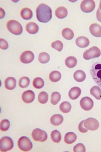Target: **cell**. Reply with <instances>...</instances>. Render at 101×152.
I'll return each instance as SVG.
<instances>
[{
  "instance_id": "cell-38",
  "label": "cell",
  "mask_w": 101,
  "mask_h": 152,
  "mask_svg": "<svg viewBox=\"0 0 101 152\" xmlns=\"http://www.w3.org/2000/svg\"><path fill=\"white\" fill-rule=\"evenodd\" d=\"M9 48L8 42L6 41L5 39L3 38L0 39V48L2 50H6Z\"/></svg>"
},
{
  "instance_id": "cell-34",
  "label": "cell",
  "mask_w": 101,
  "mask_h": 152,
  "mask_svg": "<svg viewBox=\"0 0 101 152\" xmlns=\"http://www.w3.org/2000/svg\"><path fill=\"white\" fill-rule=\"evenodd\" d=\"M10 126L9 121L7 120H3L1 121L0 124V129L1 131H6L9 130Z\"/></svg>"
},
{
  "instance_id": "cell-9",
  "label": "cell",
  "mask_w": 101,
  "mask_h": 152,
  "mask_svg": "<svg viewBox=\"0 0 101 152\" xmlns=\"http://www.w3.org/2000/svg\"><path fill=\"white\" fill-rule=\"evenodd\" d=\"M84 126L88 130L94 131L97 130L100 127L99 122L94 118H88L85 120Z\"/></svg>"
},
{
  "instance_id": "cell-1",
  "label": "cell",
  "mask_w": 101,
  "mask_h": 152,
  "mask_svg": "<svg viewBox=\"0 0 101 152\" xmlns=\"http://www.w3.org/2000/svg\"><path fill=\"white\" fill-rule=\"evenodd\" d=\"M36 16L39 22L46 23L49 22L52 18V9L46 4H41L38 6L37 7Z\"/></svg>"
},
{
  "instance_id": "cell-22",
  "label": "cell",
  "mask_w": 101,
  "mask_h": 152,
  "mask_svg": "<svg viewBox=\"0 0 101 152\" xmlns=\"http://www.w3.org/2000/svg\"><path fill=\"white\" fill-rule=\"evenodd\" d=\"M20 15H21V18L23 19L28 20L32 19L33 17V12L32 10H31L30 9L25 7L21 10Z\"/></svg>"
},
{
  "instance_id": "cell-13",
  "label": "cell",
  "mask_w": 101,
  "mask_h": 152,
  "mask_svg": "<svg viewBox=\"0 0 101 152\" xmlns=\"http://www.w3.org/2000/svg\"><path fill=\"white\" fill-rule=\"evenodd\" d=\"M91 34L96 37H101V26L97 23L91 24L89 27Z\"/></svg>"
},
{
  "instance_id": "cell-8",
  "label": "cell",
  "mask_w": 101,
  "mask_h": 152,
  "mask_svg": "<svg viewBox=\"0 0 101 152\" xmlns=\"http://www.w3.org/2000/svg\"><path fill=\"white\" fill-rule=\"evenodd\" d=\"M96 7V4L93 0L83 1L80 4L81 11L85 13H90L93 11Z\"/></svg>"
},
{
  "instance_id": "cell-35",
  "label": "cell",
  "mask_w": 101,
  "mask_h": 152,
  "mask_svg": "<svg viewBox=\"0 0 101 152\" xmlns=\"http://www.w3.org/2000/svg\"><path fill=\"white\" fill-rule=\"evenodd\" d=\"M51 46L53 49H55V50H57L59 52H60L63 49L64 45H63V44L61 41H54L52 43Z\"/></svg>"
},
{
  "instance_id": "cell-20",
  "label": "cell",
  "mask_w": 101,
  "mask_h": 152,
  "mask_svg": "<svg viewBox=\"0 0 101 152\" xmlns=\"http://www.w3.org/2000/svg\"><path fill=\"white\" fill-rule=\"evenodd\" d=\"M77 139V136L73 132H69L66 134L64 137V141L68 144H71L74 143Z\"/></svg>"
},
{
  "instance_id": "cell-6",
  "label": "cell",
  "mask_w": 101,
  "mask_h": 152,
  "mask_svg": "<svg viewBox=\"0 0 101 152\" xmlns=\"http://www.w3.org/2000/svg\"><path fill=\"white\" fill-rule=\"evenodd\" d=\"M14 147V142L11 138L8 136H4L0 140L1 152H7L11 150Z\"/></svg>"
},
{
  "instance_id": "cell-7",
  "label": "cell",
  "mask_w": 101,
  "mask_h": 152,
  "mask_svg": "<svg viewBox=\"0 0 101 152\" xmlns=\"http://www.w3.org/2000/svg\"><path fill=\"white\" fill-rule=\"evenodd\" d=\"M32 136L33 139L36 141L44 142L47 139V134L46 131L40 129H36L32 131Z\"/></svg>"
},
{
  "instance_id": "cell-25",
  "label": "cell",
  "mask_w": 101,
  "mask_h": 152,
  "mask_svg": "<svg viewBox=\"0 0 101 152\" xmlns=\"http://www.w3.org/2000/svg\"><path fill=\"white\" fill-rule=\"evenodd\" d=\"M91 94L97 100L101 99V88L98 86H94L91 89Z\"/></svg>"
},
{
  "instance_id": "cell-10",
  "label": "cell",
  "mask_w": 101,
  "mask_h": 152,
  "mask_svg": "<svg viewBox=\"0 0 101 152\" xmlns=\"http://www.w3.org/2000/svg\"><path fill=\"white\" fill-rule=\"evenodd\" d=\"M80 105L81 108L83 110L86 111H89L93 107V100L89 97H84L80 100Z\"/></svg>"
},
{
  "instance_id": "cell-3",
  "label": "cell",
  "mask_w": 101,
  "mask_h": 152,
  "mask_svg": "<svg viewBox=\"0 0 101 152\" xmlns=\"http://www.w3.org/2000/svg\"><path fill=\"white\" fill-rule=\"evenodd\" d=\"M6 27L9 31L14 35H20L23 32V27L20 23L15 20H10L8 21Z\"/></svg>"
},
{
  "instance_id": "cell-32",
  "label": "cell",
  "mask_w": 101,
  "mask_h": 152,
  "mask_svg": "<svg viewBox=\"0 0 101 152\" xmlns=\"http://www.w3.org/2000/svg\"><path fill=\"white\" fill-rule=\"evenodd\" d=\"M61 99V94L59 92H53L51 94V103L55 105L59 103Z\"/></svg>"
},
{
  "instance_id": "cell-15",
  "label": "cell",
  "mask_w": 101,
  "mask_h": 152,
  "mask_svg": "<svg viewBox=\"0 0 101 152\" xmlns=\"http://www.w3.org/2000/svg\"><path fill=\"white\" fill-rule=\"evenodd\" d=\"M16 80L14 77H9L7 78L5 81V86L7 90H14L16 87Z\"/></svg>"
},
{
  "instance_id": "cell-19",
  "label": "cell",
  "mask_w": 101,
  "mask_h": 152,
  "mask_svg": "<svg viewBox=\"0 0 101 152\" xmlns=\"http://www.w3.org/2000/svg\"><path fill=\"white\" fill-rule=\"evenodd\" d=\"M68 14V10L64 6L59 7L55 11V15L59 19H64L67 16Z\"/></svg>"
},
{
  "instance_id": "cell-37",
  "label": "cell",
  "mask_w": 101,
  "mask_h": 152,
  "mask_svg": "<svg viewBox=\"0 0 101 152\" xmlns=\"http://www.w3.org/2000/svg\"><path fill=\"white\" fill-rule=\"evenodd\" d=\"M84 122H85V120H83V121H81L80 124H79V126H78L79 130L81 133H86V132H87V131L88 130V129H86L85 128V126H84Z\"/></svg>"
},
{
  "instance_id": "cell-11",
  "label": "cell",
  "mask_w": 101,
  "mask_h": 152,
  "mask_svg": "<svg viewBox=\"0 0 101 152\" xmlns=\"http://www.w3.org/2000/svg\"><path fill=\"white\" fill-rule=\"evenodd\" d=\"M34 59V55L31 51L23 52L20 57V60L22 63L29 64L32 63Z\"/></svg>"
},
{
  "instance_id": "cell-5",
  "label": "cell",
  "mask_w": 101,
  "mask_h": 152,
  "mask_svg": "<svg viewBox=\"0 0 101 152\" xmlns=\"http://www.w3.org/2000/svg\"><path fill=\"white\" fill-rule=\"evenodd\" d=\"M19 148L24 152H28L33 148V144L31 140L26 136H22L17 141Z\"/></svg>"
},
{
  "instance_id": "cell-14",
  "label": "cell",
  "mask_w": 101,
  "mask_h": 152,
  "mask_svg": "<svg viewBox=\"0 0 101 152\" xmlns=\"http://www.w3.org/2000/svg\"><path fill=\"white\" fill-rule=\"evenodd\" d=\"M76 45L80 48H85L89 45V40L84 36H80L76 39Z\"/></svg>"
},
{
  "instance_id": "cell-23",
  "label": "cell",
  "mask_w": 101,
  "mask_h": 152,
  "mask_svg": "<svg viewBox=\"0 0 101 152\" xmlns=\"http://www.w3.org/2000/svg\"><path fill=\"white\" fill-rule=\"evenodd\" d=\"M62 37L67 40H71L74 38V33L73 31L69 28H66L62 31Z\"/></svg>"
},
{
  "instance_id": "cell-18",
  "label": "cell",
  "mask_w": 101,
  "mask_h": 152,
  "mask_svg": "<svg viewBox=\"0 0 101 152\" xmlns=\"http://www.w3.org/2000/svg\"><path fill=\"white\" fill-rule=\"evenodd\" d=\"M64 121V117L61 114H54L50 119V122L53 126H59L61 125Z\"/></svg>"
},
{
  "instance_id": "cell-17",
  "label": "cell",
  "mask_w": 101,
  "mask_h": 152,
  "mask_svg": "<svg viewBox=\"0 0 101 152\" xmlns=\"http://www.w3.org/2000/svg\"><path fill=\"white\" fill-rule=\"evenodd\" d=\"M81 93V90L79 87H73L70 90L69 96L71 100H76L80 96Z\"/></svg>"
},
{
  "instance_id": "cell-33",
  "label": "cell",
  "mask_w": 101,
  "mask_h": 152,
  "mask_svg": "<svg viewBox=\"0 0 101 152\" xmlns=\"http://www.w3.org/2000/svg\"><path fill=\"white\" fill-rule=\"evenodd\" d=\"M29 83H30V79L28 77H23L19 81V85L22 88L28 87V86L29 85Z\"/></svg>"
},
{
  "instance_id": "cell-28",
  "label": "cell",
  "mask_w": 101,
  "mask_h": 152,
  "mask_svg": "<svg viewBox=\"0 0 101 152\" xmlns=\"http://www.w3.org/2000/svg\"><path fill=\"white\" fill-rule=\"evenodd\" d=\"M44 81L41 77L35 78L33 81V86L37 89L42 88L44 86Z\"/></svg>"
},
{
  "instance_id": "cell-4",
  "label": "cell",
  "mask_w": 101,
  "mask_h": 152,
  "mask_svg": "<svg viewBox=\"0 0 101 152\" xmlns=\"http://www.w3.org/2000/svg\"><path fill=\"white\" fill-rule=\"evenodd\" d=\"M101 55L100 49L97 46H93L85 51L83 54V58L85 60H91L92 59L99 58Z\"/></svg>"
},
{
  "instance_id": "cell-26",
  "label": "cell",
  "mask_w": 101,
  "mask_h": 152,
  "mask_svg": "<svg viewBox=\"0 0 101 152\" xmlns=\"http://www.w3.org/2000/svg\"><path fill=\"white\" fill-rule=\"evenodd\" d=\"M61 78V74L59 71H54L50 73L49 75V79L52 82L59 81Z\"/></svg>"
},
{
  "instance_id": "cell-39",
  "label": "cell",
  "mask_w": 101,
  "mask_h": 152,
  "mask_svg": "<svg viewBox=\"0 0 101 152\" xmlns=\"http://www.w3.org/2000/svg\"><path fill=\"white\" fill-rule=\"evenodd\" d=\"M96 17L97 20L100 22L101 23V10L99 9H98L97 11V14H96Z\"/></svg>"
},
{
  "instance_id": "cell-24",
  "label": "cell",
  "mask_w": 101,
  "mask_h": 152,
  "mask_svg": "<svg viewBox=\"0 0 101 152\" xmlns=\"http://www.w3.org/2000/svg\"><path fill=\"white\" fill-rule=\"evenodd\" d=\"M77 59L74 56H69L65 61V65L69 68H73L77 64Z\"/></svg>"
},
{
  "instance_id": "cell-30",
  "label": "cell",
  "mask_w": 101,
  "mask_h": 152,
  "mask_svg": "<svg viewBox=\"0 0 101 152\" xmlns=\"http://www.w3.org/2000/svg\"><path fill=\"white\" fill-rule=\"evenodd\" d=\"M50 60V56L48 54L45 52H43L39 54L38 60L42 64H46Z\"/></svg>"
},
{
  "instance_id": "cell-31",
  "label": "cell",
  "mask_w": 101,
  "mask_h": 152,
  "mask_svg": "<svg viewBox=\"0 0 101 152\" xmlns=\"http://www.w3.org/2000/svg\"><path fill=\"white\" fill-rule=\"evenodd\" d=\"M48 95L47 93L45 91H42L40 92L38 96V100L41 104L47 103L48 102Z\"/></svg>"
},
{
  "instance_id": "cell-21",
  "label": "cell",
  "mask_w": 101,
  "mask_h": 152,
  "mask_svg": "<svg viewBox=\"0 0 101 152\" xmlns=\"http://www.w3.org/2000/svg\"><path fill=\"white\" fill-rule=\"evenodd\" d=\"M74 78L76 82H82L84 81L86 78V74L85 72L82 70H78L75 72L74 73Z\"/></svg>"
},
{
  "instance_id": "cell-27",
  "label": "cell",
  "mask_w": 101,
  "mask_h": 152,
  "mask_svg": "<svg viewBox=\"0 0 101 152\" xmlns=\"http://www.w3.org/2000/svg\"><path fill=\"white\" fill-rule=\"evenodd\" d=\"M71 109V105L68 102H64L60 105V110L64 113H69Z\"/></svg>"
},
{
  "instance_id": "cell-36",
  "label": "cell",
  "mask_w": 101,
  "mask_h": 152,
  "mask_svg": "<svg viewBox=\"0 0 101 152\" xmlns=\"http://www.w3.org/2000/svg\"><path fill=\"white\" fill-rule=\"evenodd\" d=\"M73 151L74 152H85L86 151V149L85 146L83 144L79 143L74 146Z\"/></svg>"
},
{
  "instance_id": "cell-2",
  "label": "cell",
  "mask_w": 101,
  "mask_h": 152,
  "mask_svg": "<svg viewBox=\"0 0 101 152\" xmlns=\"http://www.w3.org/2000/svg\"><path fill=\"white\" fill-rule=\"evenodd\" d=\"M90 73L93 80L101 88V63H94L91 66Z\"/></svg>"
},
{
  "instance_id": "cell-29",
  "label": "cell",
  "mask_w": 101,
  "mask_h": 152,
  "mask_svg": "<svg viewBox=\"0 0 101 152\" xmlns=\"http://www.w3.org/2000/svg\"><path fill=\"white\" fill-rule=\"evenodd\" d=\"M51 138L55 143H59L61 140V135L58 130H53L51 134Z\"/></svg>"
},
{
  "instance_id": "cell-40",
  "label": "cell",
  "mask_w": 101,
  "mask_h": 152,
  "mask_svg": "<svg viewBox=\"0 0 101 152\" xmlns=\"http://www.w3.org/2000/svg\"><path fill=\"white\" fill-rule=\"evenodd\" d=\"M100 9L101 10V1H100Z\"/></svg>"
},
{
  "instance_id": "cell-12",
  "label": "cell",
  "mask_w": 101,
  "mask_h": 152,
  "mask_svg": "<svg viewBox=\"0 0 101 152\" xmlns=\"http://www.w3.org/2000/svg\"><path fill=\"white\" fill-rule=\"evenodd\" d=\"M21 98L25 103H31L34 100L35 94L32 90H27L23 93Z\"/></svg>"
},
{
  "instance_id": "cell-16",
  "label": "cell",
  "mask_w": 101,
  "mask_h": 152,
  "mask_svg": "<svg viewBox=\"0 0 101 152\" xmlns=\"http://www.w3.org/2000/svg\"><path fill=\"white\" fill-rule=\"evenodd\" d=\"M27 32L29 34H34L37 33L39 31V27L34 22H29L27 24L25 27Z\"/></svg>"
}]
</instances>
